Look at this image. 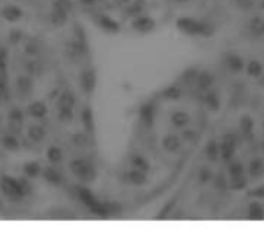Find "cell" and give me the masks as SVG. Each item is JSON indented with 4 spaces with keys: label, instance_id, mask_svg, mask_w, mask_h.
I'll list each match as a JSON object with an SVG mask.
<instances>
[{
    "label": "cell",
    "instance_id": "obj_1",
    "mask_svg": "<svg viewBox=\"0 0 264 238\" xmlns=\"http://www.w3.org/2000/svg\"><path fill=\"white\" fill-rule=\"evenodd\" d=\"M0 189L2 193L8 199L14 202L22 201L27 194L31 191V186L28 182V178H11V176H3L0 179Z\"/></svg>",
    "mask_w": 264,
    "mask_h": 238
},
{
    "label": "cell",
    "instance_id": "obj_2",
    "mask_svg": "<svg viewBox=\"0 0 264 238\" xmlns=\"http://www.w3.org/2000/svg\"><path fill=\"white\" fill-rule=\"evenodd\" d=\"M177 28L182 31V33L188 35V36H202V38H210L213 35V27L207 22H202V20H197L194 17H179L176 20Z\"/></svg>",
    "mask_w": 264,
    "mask_h": 238
},
{
    "label": "cell",
    "instance_id": "obj_3",
    "mask_svg": "<svg viewBox=\"0 0 264 238\" xmlns=\"http://www.w3.org/2000/svg\"><path fill=\"white\" fill-rule=\"evenodd\" d=\"M70 171L73 176H76L78 179L84 181V182H92L97 178V168L87 159H73L70 162Z\"/></svg>",
    "mask_w": 264,
    "mask_h": 238
},
{
    "label": "cell",
    "instance_id": "obj_4",
    "mask_svg": "<svg viewBox=\"0 0 264 238\" xmlns=\"http://www.w3.org/2000/svg\"><path fill=\"white\" fill-rule=\"evenodd\" d=\"M76 106V96L72 91L66 89L62 91L59 98H58V109H59V117L62 122H70L73 118V111Z\"/></svg>",
    "mask_w": 264,
    "mask_h": 238
},
{
    "label": "cell",
    "instance_id": "obj_5",
    "mask_svg": "<svg viewBox=\"0 0 264 238\" xmlns=\"http://www.w3.org/2000/svg\"><path fill=\"white\" fill-rule=\"evenodd\" d=\"M236 146H238V139L235 134H226L223 137V140L219 142V157L228 162L235 157V153H236Z\"/></svg>",
    "mask_w": 264,
    "mask_h": 238
},
{
    "label": "cell",
    "instance_id": "obj_6",
    "mask_svg": "<svg viewBox=\"0 0 264 238\" xmlns=\"http://www.w3.org/2000/svg\"><path fill=\"white\" fill-rule=\"evenodd\" d=\"M69 13H70V0H55L50 19L55 25H62L67 22Z\"/></svg>",
    "mask_w": 264,
    "mask_h": 238
},
{
    "label": "cell",
    "instance_id": "obj_7",
    "mask_svg": "<svg viewBox=\"0 0 264 238\" xmlns=\"http://www.w3.org/2000/svg\"><path fill=\"white\" fill-rule=\"evenodd\" d=\"M0 16H2L6 22L14 24L24 17V9L17 3H5L2 8H0Z\"/></svg>",
    "mask_w": 264,
    "mask_h": 238
},
{
    "label": "cell",
    "instance_id": "obj_8",
    "mask_svg": "<svg viewBox=\"0 0 264 238\" xmlns=\"http://www.w3.org/2000/svg\"><path fill=\"white\" fill-rule=\"evenodd\" d=\"M155 20L151 17V16H146V14H137L134 16V20L131 27L139 31V33H150V31H152L155 28Z\"/></svg>",
    "mask_w": 264,
    "mask_h": 238
},
{
    "label": "cell",
    "instance_id": "obj_9",
    "mask_svg": "<svg viewBox=\"0 0 264 238\" xmlns=\"http://www.w3.org/2000/svg\"><path fill=\"white\" fill-rule=\"evenodd\" d=\"M124 181L128 184H131V186H134V187H143L145 184L148 182V173L142 171V170H137V168H132L129 171H126Z\"/></svg>",
    "mask_w": 264,
    "mask_h": 238
},
{
    "label": "cell",
    "instance_id": "obj_10",
    "mask_svg": "<svg viewBox=\"0 0 264 238\" xmlns=\"http://www.w3.org/2000/svg\"><path fill=\"white\" fill-rule=\"evenodd\" d=\"M162 148L170 154H176L182 149V139L176 134H166L162 139Z\"/></svg>",
    "mask_w": 264,
    "mask_h": 238
},
{
    "label": "cell",
    "instance_id": "obj_11",
    "mask_svg": "<svg viewBox=\"0 0 264 238\" xmlns=\"http://www.w3.org/2000/svg\"><path fill=\"white\" fill-rule=\"evenodd\" d=\"M79 83H81L82 91L90 94V92H93L95 86H97V75H95V72L92 69L84 70L81 73V77H79Z\"/></svg>",
    "mask_w": 264,
    "mask_h": 238
},
{
    "label": "cell",
    "instance_id": "obj_12",
    "mask_svg": "<svg viewBox=\"0 0 264 238\" xmlns=\"http://www.w3.org/2000/svg\"><path fill=\"white\" fill-rule=\"evenodd\" d=\"M27 114L30 117H33V118H44L48 114V106L44 101H40V100L31 101L27 106Z\"/></svg>",
    "mask_w": 264,
    "mask_h": 238
},
{
    "label": "cell",
    "instance_id": "obj_13",
    "mask_svg": "<svg viewBox=\"0 0 264 238\" xmlns=\"http://www.w3.org/2000/svg\"><path fill=\"white\" fill-rule=\"evenodd\" d=\"M226 64H227V67L235 73H239L246 69V61L242 56H239L238 53H228L226 56Z\"/></svg>",
    "mask_w": 264,
    "mask_h": 238
},
{
    "label": "cell",
    "instance_id": "obj_14",
    "mask_svg": "<svg viewBox=\"0 0 264 238\" xmlns=\"http://www.w3.org/2000/svg\"><path fill=\"white\" fill-rule=\"evenodd\" d=\"M97 24L100 28H103L104 31H109V33H117L120 30V24L115 19H112L111 16L106 14H98L97 17Z\"/></svg>",
    "mask_w": 264,
    "mask_h": 238
},
{
    "label": "cell",
    "instance_id": "obj_15",
    "mask_svg": "<svg viewBox=\"0 0 264 238\" xmlns=\"http://www.w3.org/2000/svg\"><path fill=\"white\" fill-rule=\"evenodd\" d=\"M27 137L33 143H40V142H44V140H45L47 131H45V128L40 126V125H30L28 129H27Z\"/></svg>",
    "mask_w": 264,
    "mask_h": 238
},
{
    "label": "cell",
    "instance_id": "obj_16",
    "mask_svg": "<svg viewBox=\"0 0 264 238\" xmlns=\"http://www.w3.org/2000/svg\"><path fill=\"white\" fill-rule=\"evenodd\" d=\"M204 104L211 112H218L221 109V96L218 95L216 91L208 89L205 91V95H204Z\"/></svg>",
    "mask_w": 264,
    "mask_h": 238
},
{
    "label": "cell",
    "instance_id": "obj_17",
    "mask_svg": "<svg viewBox=\"0 0 264 238\" xmlns=\"http://www.w3.org/2000/svg\"><path fill=\"white\" fill-rule=\"evenodd\" d=\"M196 83H197V88L200 91H208L213 88L215 84V75L208 72V70H204V72H199L197 77H196Z\"/></svg>",
    "mask_w": 264,
    "mask_h": 238
},
{
    "label": "cell",
    "instance_id": "obj_18",
    "mask_svg": "<svg viewBox=\"0 0 264 238\" xmlns=\"http://www.w3.org/2000/svg\"><path fill=\"white\" fill-rule=\"evenodd\" d=\"M140 120L146 126H152L154 118H155V106L152 103H146L140 107Z\"/></svg>",
    "mask_w": 264,
    "mask_h": 238
},
{
    "label": "cell",
    "instance_id": "obj_19",
    "mask_svg": "<svg viewBox=\"0 0 264 238\" xmlns=\"http://www.w3.org/2000/svg\"><path fill=\"white\" fill-rule=\"evenodd\" d=\"M189 114L188 112H185V111H174L173 114H171V118H170V122H171V125L174 126V128H177V129H184V128H187L188 125H189Z\"/></svg>",
    "mask_w": 264,
    "mask_h": 238
},
{
    "label": "cell",
    "instance_id": "obj_20",
    "mask_svg": "<svg viewBox=\"0 0 264 238\" xmlns=\"http://www.w3.org/2000/svg\"><path fill=\"white\" fill-rule=\"evenodd\" d=\"M247 218L252 221H263L264 220V205L261 202H258V199L249 204Z\"/></svg>",
    "mask_w": 264,
    "mask_h": 238
},
{
    "label": "cell",
    "instance_id": "obj_21",
    "mask_svg": "<svg viewBox=\"0 0 264 238\" xmlns=\"http://www.w3.org/2000/svg\"><path fill=\"white\" fill-rule=\"evenodd\" d=\"M42 170H44V168L40 167L39 162H35V160L27 162V164H24V167H22L24 175L28 179H36V178L42 176Z\"/></svg>",
    "mask_w": 264,
    "mask_h": 238
},
{
    "label": "cell",
    "instance_id": "obj_22",
    "mask_svg": "<svg viewBox=\"0 0 264 238\" xmlns=\"http://www.w3.org/2000/svg\"><path fill=\"white\" fill-rule=\"evenodd\" d=\"M42 178H44L47 182L53 184V186H61L62 184V175L55 167H47L42 170Z\"/></svg>",
    "mask_w": 264,
    "mask_h": 238
},
{
    "label": "cell",
    "instance_id": "obj_23",
    "mask_svg": "<svg viewBox=\"0 0 264 238\" xmlns=\"http://www.w3.org/2000/svg\"><path fill=\"white\" fill-rule=\"evenodd\" d=\"M204 154L208 162H216L219 159V142L215 139H211L210 142L204 148Z\"/></svg>",
    "mask_w": 264,
    "mask_h": 238
},
{
    "label": "cell",
    "instance_id": "obj_24",
    "mask_svg": "<svg viewBox=\"0 0 264 238\" xmlns=\"http://www.w3.org/2000/svg\"><path fill=\"white\" fill-rule=\"evenodd\" d=\"M249 30L255 38L264 36V17H261V16L252 17L250 22H249Z\"/></svg>",
    "mask_w": 264,
    "mask_h": 238
},
{
    "label": "cell",
    "instance_id": "obj_25",
    "mask_svg": "<svg viewBox=\"0 0 264 238\" xmlns=\"http://www.w3.org/2000/svg\"><path fill=\"white\" fill-rule=\"evenodd\" d=\"M47 160L51 165H59L62 160H64V151H62L59 146H50L47 149Z\"/></svg>",
    "mask_w": 264,
    "mask_h": 238
},
{
    "label": "cell",
    "instance_id": "obj_26",
    "mask_svg": "<svg viewBox=\"0 0 264 238\" xmlns=\"http://www.w3.org/2000/svg\"><path fill=\"white\" fill-rule=\"evenodd\" d=\"M129 164H131V167L132 168H137V170H142V171H150V168H151V165H150V160H148L145 156H142V154H132L131 156V160H129Z\"/></svg>",
    "mask_w": 264,
    "mask_h": 238
},
{
    "label": "cell",
    "instance_id": "obj_27",
    "mask_svg": "<svg viewBox=\"0 0 264 238\" xmlns=\"http://www.w3.org/2000/svg\"><path fill=\"white\" fill-rule=\"evenodd\" d=\"M263 173H264V160L260 157H253L249 164V175L253 179H257V178L263 176Z\"/></svg>",
    "mask_w": 264,
    "mask_h": 238
},
{
    "label": "cell",
    "instance_id": "obj_28",
    "mask_svg": "<svg viewBox=\"0 0 264 238\" xmlns=\"http://www.w3.org/2000/svg\"><path fill=\"white\" fill-rule=\"evenodd\" d=\"M0 143H2L3 149H6V151H17L20 148V142L14 134H5Z\"/></svg>",
    "mask_w": 264,
    "mask_h": 238
},
{
    "label": "cell",
    "instance_id": "obj_29",
    "mask_svg": "<svg viewBox=\"0 0 264 238\" xmlns=\"http://www.w3.org/2000/svg\"><path fill=\"white\" fill-rule=\"evenodd\" d=\"M239 128L244 136L250 137L253 133V128H255V122H253V118L250 115H242L239 118Z\"/></svg>",
    "mask_w": 264,
    "mask_h": 238
},
{
    "label": "cell",
    "instance_id": "obj_30",
    "mask_svg": "<svg viewBox=\"0 0 264 238\" xmlns=\"http://www.w3.org/2000/svg\"><path fill=\"white\" fill-rule=\"evenodd\" d=\"M246 72L249 77H253V78H258L260 75L263 73V64L257 59H252L249 62H246Z\"/></svg>",
    "mask_w": 264,
    "mask_h": 238
},
{
    "label": "cell",
    "instance_id": "obj_31",
    "mask_svg": "<svg viewBox=\"0 0 264 238\" xmlns=\"http://www.w3.org/2000/svg\"><path fill=\"white\" fill-rule=\"evenodd\" d=\"M227 171H228V176H230V178H233V176H242V175H244V165H242V162L231 159V160H228Z\"/></svg>",
    "mask_w": 264,
    "mask_h": 238
},
{
    "label": "cell",
    "instance_id": "obj_32",
    "mask_svg": "<svg viewBox=\"0 0 264 238\" xmlns=\"http://www.w3.org/2000/svg\"><path fill=\"white\" fill-rule=\"evenodd\" d=\"M182 96V91L181 88H177V86H170V88H166L162 91V98L165 100H170V101H176Z\"/></svg>",
    "mask_w": 264,
    "mask_h": 238
},
{
    "label": "cell",
    "instance_id": "obj_33",
    "mask_svg": "<svg viewBox=\"0 0 264 238\" xmlns=\"http://www.w3.org/2000/svg\"><path fill=\"white\" fill-rule=\"evenodd\" d=\"M16 86H17V91L20 94L28 95L31 92V89H33V81H31V78H28V77H19L16 81Z\"/></svg>",
    "mask_w": 264,
    "mask_h": 238
},
{
    "label": "cell",
    "instance_id": "obj_34",
    "mask_svg": "<svg viewBox=\"0 0 264 238\" xmlns=\"http://www.w3.org/2000/svg\"><path fill=\"white\" fill-rule=\"evenodd\" d=\"M247 186V179L246 176L242 175V176H233V178H228V187L231 190H235V191H239V190H244Z\"/></svg>",
    "mask_w": 264,
    "mask_h": 238
},
{
    "label": "cell",
    "instance_id": "obj_35",
    "mask_svg": "<svg viewBox=\"0 0 264 238\" xmlns=\"http://www.w3.org/2000/svg\"><path fill=\"white\" fill-rule=\"evenodd\" d=\"M81 122L84 125V128L87 129V131H93L95 128V123H93V115H92V111L89 109V107H84L82 112H81Z\"/></svg>",
    "mask_w": 264,
    "mask_h": 238
},
{
    "label": "cell",
    "instance_id": "obj_36",
    "mask_svg": "<svg viewBox=\"0 0 264 238\" xmlns=\"http://www.w3.org/2000/svg\"><path fill=\"white\" fill-rule=\"evenodd\" d=\"M197 178H199V182H200V184H207V182H210V181L215 179V175H213V171H211L210 168L204 167V168H200Z\"/></svg>",
    "mask_w": 264,
    "mask_h": 238
},
{
    "label": "cell",
    "instance_id": "obj_37",
    "mask_svg": "<svg viewBox=\"0 0 264 238\" xmlns=\"http://www.w3.org/2000/svg\"><path fill=\"white\" fill-rule=\"evenodd\" d=\"M9 122H14L17 126H22V123H24V115H22V112H20L19 109L11 111V114H9Z\"/></svg>",
    "mask_w": 264,
    "mask_h": 238
},
{
    "label": "cell",
    "instance_id": "obj_38",
    "mask_svg": "<svg viewBox=\"0 0 264 238\" xmlns=\"http://www.w3.org/2000/svg\"><path fill=\"white\" fill-rule=\"evenodd\" d=\"M249 196H250V198H257V199L264 198V186H260V187L252 189V190L249 191Z\"/></svg>",
    "mask_w": 264,
    "mask_h": 238
},
{
    "label": "cell",
    "instance_id": "obj_39",
    "mask_svg": "<svg viewBox=\"0 0 264 238\" xmlns=\"http://www.w3.org/2000/svg\"><path fill=\"white\" fill-rule=\"evenodd\" d=\"M25 51L28 53V55H38V53H39L38 44L35 41H28L27 46H25Z\"/></svg>",
    "mask_w": 264,
    "mask_h": 238
},
{
    "label": "cell",
    "instance_id": "obj_40",
    "mask_svg": "<svg viewBox=\"0 0 264 238\" xmlns=\"http://www.w3.org/2000/svg\"><path fill=\"white\" fill-rule=\"evenodd\" d=\"M236 5L241 8V9H244V11H247V9L253 8V0H235Z\"/></svg>",
    "mask_w": 264,
    "mask_h": 238
},
{
    "label": "cell",
    "instance_id": "obj_41",
    "mask_svg": "<svg viewBox=\"0 0 264 238\" xmlns=\"http://www.w3.org/2000/svg\"><path fill=\"white\" fill-rule=\"evenodd\" d=\"M182 136H184V139L189 140V142H194V140L197 139V134L193 131V129H187V128H184V133H182Z\"/></svg>",
    "mask_w": 264,
    "mask_h": 238
},
{
    "label": "cell",
    "instance_id": "obj_42",
    "mask_svg": "<svg viewBox=\"0 0 264 238\" xmlns=\"http://www.w3.org/2000/svg\"><path fill=\"white\" fill-rule=\"evenodd\" d=\"M216 189H219V190H226L227 189V181L224 179L223 175H219L216 178Z\"/></svg>",
    "mask_w": 264,
    "mask_h": 238
},
{
    "label": "cell",
    "instance_id": "obj_43",
    "mask_svg": "<svg viewBox=\"0 0 264 238\" xmlns=\"http://www.w3.org/2000/svg\"><path fill=\"white\" fill-rule=\"evenodd\" d=\"M6 66V55H5V51L0 50V69H3Z\"/></svg>",
    "mask_w": 264,
    "mask_h": 238
},
{
    "label": "cell",
    "instance_id": "obj_44",
    "mask_svg": "<svg viewBox=\"0 0 264 238\" xmlns=\"http://www.w3.org/2000/svg\"><path fill=\"white\" fill-rule=\"evenodd\" d=\"M79 2H81L84 6H92V5L97 3V0H79Z\"/></svg>",
    "mask_w": 264,
    "mask_h": 238
},
{
    "label": "cell",
    "instance_id": "obj_45",
    "mask_svg": "<svg viewBox=\"0 0 264 238\" xmlns=\"http://www.w3.org/2000/svg\"><path fill=\"white\" fill-rule=\"evenodd\" d=\"M176 2H181V3H185V2H187V0H176Z\"/></svg>",
    "mask_w": 264,
    "mask_h": 238
},
{
    "label": "cell",
    "instance_id": "obj_46",
    "mask_svg": "<svg viewBox=\"0 0 264 238\" xmlns=\"http://www.w3.org/2000/svg\"><path fill=\"white\" fill-rule=\"evenodd\" d=\"M261 149H263V153H264V140H263V143H261Z\"/></svg>",
    "mask_w": 264,
    "mask_h": 238
},
{
    "label": "cell",
    "instance_id": "obj_47",
    "mask_svg": "<svg viewBox=\"0 0 264 238\" xmlns=\"http://www.w3.org/2000/svg\"><path fill=\"white\" fill-rule=\"evenodd\" d=\"M261 6H263V9H264V0H263V3H261Z\"/></svg>",
    "mask_w": 264,
    "mask_h": 238
},
{
    "label": "cell",
    "instance_id": "obj_48",
    "mask_svg": "<svg viewBox=\"0 0 264 238\" xmlns=\"http://www.w3.org/2000/svg\"><path fill=\"white\" fill-rule=\"evenodd\" d=\"M263 129H264V122H263Z\"/></svg>",
    "mask_w": 264,
    "mask_h": 238
}]
</instances>
